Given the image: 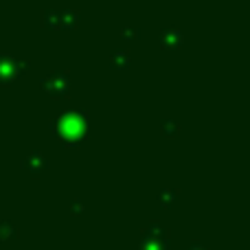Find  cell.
<instances>
[{"instance_id":"6da1fadb","label":"cell","mask_w":250,"mask_h":250,"mask_svg":"<svg viewBox=\"0 0 250 250\" xmlns=\"http://www.w3.org/2000/svg\"><path fill=\"white\" fill-rule=\"evenodd\" d=\"M53 136L60 138L66 147H77L83 143L88 132V112L86 110H66L51 123Z\"/></svg>"},{"instance_id":"7a4b0ae2","label":"cell","mask_w":250,"mask_h":250,"mask_svg":"<svg viewBox=\"0 0 250 250\" xmlns=\"http://www.w3.org/2000/svg\"><path fill=\"white\" fill-rule=\"evenodd\" d=\"M42 88L51 97H66L70 90V75L66 70H55L42 79Z\"/></svg>"},{"instance_id":"3957f363","label":"cell","mask_w":250,"mask_h":250,"mask_svg":"<svg viewBox=\"0 0 250 250\" xmlns=\"http://www.w3.org/2000/svg\"><path fill=\"white\" fill-rule=\"evenodd\" d=\"M16 77H18L16 57L9 55V53H0V83L2 86H11Z\"/></svg>"},{"instance_id":"277c9868","label":"cell","mask_w":250,"mask_h":250,"mask_svg":"<svg viewBox=\"0 0 250 250\" xmlns=\"http://www.w3.org/2000/svg\"><path fill=\"white\" fill-rule=\"evenodd\" d=\"M20 165H22V169H26V171L31 173V176H38L40 171H44V169L48 167V160L42 151H31V154H26V158L20 160Z\"/></svg>"},{"instance_id":"5b68a950","label":"cell","mask_w":250,"mask_h":250,"mask_svg":"<svg viewBox=\"0 0 250 250\" xmlns=\"http://www.w3.org/2000/svg\"><path fill=\"white\" fill-rule=\"evenodd\" d=\"M182 42H185V35H182V31L176 29V26H171V29H165L163 33H160V44H163L165 48H171V51H176V48L182 46Z\"/></svg>"},{"instance_id":"8992f818","label":"cell","mask_w":250,"mask_h":250,"mask_svg":"<svg viewBox=\"0 0 250 250\" xmlns=\"http://www.w3.org/2000/svg\"><path fill=\"white\" fill-rule=\"evenodd\" d=\"M129 64H132V53L129 51H114L112 55H110V66H112L114 70H125L129 68Z\"/></svg>"},{"instance_id":"52a82bcc","label":"cell","mask_w":250,"mask_h":250,"mask_svg":"<svg viewBox=\"0 0 250 250\" xmlns=\"http://www.w3.org/2000/svg\"><path fill=\"white\" fill-rule=\"evenodd\" d=\"M60 18H62V29H75L79 24L77 9H64V11H60Z\"/></svg>"},{"instance_id":"ba28073f","label":"cell","mask_w":250,"mask_h":250,"mask_svg":"<svg viewBox=\"0 0 250 250\" xmlns=\"http://www.w3.org/2000/svg\"><path fill=\"white\" fill-rule=\"evenodd\" d=\"M160 132H163L165 138H176L178 134H180V123L176 121V119H165L163 123H160Z\"/></svg>"},{"instance_id":"9c48e42d","label":"cell","mask_w":250,"mask_h":250,"mask_svg":"<svg viewBox=\"0 0 250 250\" xmlns=\"http://www.w3.org/2000/svg\"><path fill=\"white\" fill-rule=\"evenodd\" d=\"M44 24H46L48 29H60V26H62L60 11H53V9H46V11H44Z\"/></svg>"},{"instance_id":"30bf717a","label":"cell","mask_w":250,"mask_h":250,"mask_svg":"<svg viewBox=\"0 0 250 250\" xmlns=\"http://www.w3.org/2000/svg\"><path fill=\"white\" fill-rule=\"evenodd\" d=\"M121 38L127 40V42H136V40L141 38V31H138L136 26H123V29H121Z\"/></svg>"},{"instance_id":"8fae6325","label":"cell","mask_w":250,"mask_h":250,"mask_svg":"<svg viewBox=\"0 0 250 250\" xmlns=\"http://www.w3.org/2000/svg\"><path fill=\"white\" fill-rule=\"evenodd\" d=\"M16 68H18V75H20V73H29L31 62L29 60H16Z\"/></svg>"},{"instance_id":"7c38bea8","label":"cell","mask_w":250,"mask_h":250,"mask_svg":"<svg viewBox=\"0 0 250 250\" xmlns=\"http://www.w3.org/2000/svg\"><path fill=\"white\" fill-rule=\"evenodd\" d=\"M163 200H165V202H171L173 193H160V202H163Z\"/></svg>"}]
</instances>
